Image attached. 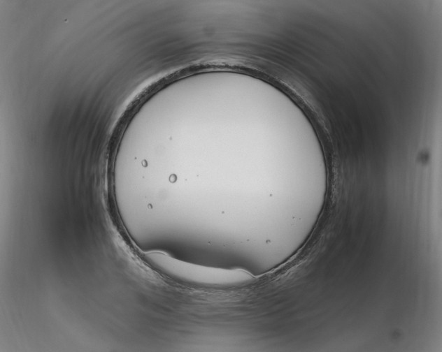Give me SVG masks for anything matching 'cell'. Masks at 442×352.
<instances>
[{
	"label": "cell",
	"mask_w": 442,
	"mask_h": 352,
	"mask_svg": "<svg viewBox=\"0 0 442 352\" xmlns=\"http://www.w3.org/2000/svg\"><path fill=\"white\" fill-rule=\"evenodd\" d=\"M147 259L164 273L190 283L229 286L242 284L252 276L241 269L227 270L195 265L178 260L162 251L146 254Z\"/></svg>",
	"instance_id": "1"
}]
</instances>
